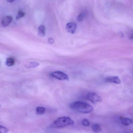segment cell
<instances>
[{
    "label": "cell",
    "mask_w": 133,
    "mask_h": 133,
    "mask_svg": "<svg viewBox=\"0 0 133 133\" xmlns=\"http://www.w3.org/2000/svg\"><path fill=\"white\" fill-rule=\"evenodd\" d=\"M7 1L8 2H10V3H12V2L15 1V0H7Z\"/></svg>",
    "instance_id": "d6986e66"
},
{
    "label": "cell",
    "mask_w": 133,
    "mask_h": 133,
    "mask_svg": "<svg viewBox=\"0 0 133 133\" xmlns=\"http://www.w3.org/2000/svg\"><path fill=\"white\" fill-rule=\"evenodd\" d=\"M51 76L54 78L61 81L68 80L69 78L68 76L64 72L61 71H55L51 73Z\"/></svg>",
    "instance_id": "3957f363"
},
{
    "label": "cell",
    "mask_w": 133,
    "mask_h": 133,
    "mask_svg": "<svg viewBox=\"0 0 133 133\" xmlns=\"http://www.w3.org/2000/svg\"><path fill=\"white\" fill-rule=\"evenodd\" d=\"M74 121L69 117H62L55 120L51 125L53 128L64 127L74 124Z\"/></svg>",
    "instance_id": "7a4b0ae2"
},
{
    "label": "cell",
    "mask_w": 133,
    "mask_h": 133,
    "mask_svg": "<svg viewBox=\"0 0 133 133\" xmlns=\"http://www.w3.org/2000/svg\"><path fill=\"white\" fill-rule=\"evenodd\" d=\"M9 130L6 128L0 125V133H8Z\"/></svg>",
    "instance_id": "e0dca14e"
},
{
    "label": "cell",
    "mask_w": 133,
    "mask_h": 133,
    "mask_svg": "<svg viewBox=\"0 0 133 133\" xmlns=\"http://www.w3.org/2000/svg\"><path fill=\"white\" fill-rule=\"evenodd\" d=\"M25 13L24 12L21 11H18V14L16 17V19L18 20L21 19V18H23L25 16Z\"/></svg>",
    "instance_id": "9a60e30c"
},
{
    "label": "cell",
    "mask_w": 133,
    "mask_h": 133,
    "mask_svg": "<svg viewBox=\"0 0 133 133\" xmlns=\"http://www.w3.org/2000/svg\"><path fill=\"white\" fill-rule=\"evenodd\" d=\"M40 65V63L37 62H30L25 65V67L27 68H36Z\"/></svg>",
    "instance_id": "30bf717a"
},
{
    "label": "cell",
    "mask_w": 133,
    "mask_h": 133,
    "mask_svg": "<svg viewBox=\"0 0 133 133\" xmlns=\"http://www.w3.org/2000/svg\"><path fill=\"white\" fill-rule=\"evenodd\" d=\"M81 123H82V124L85 127H89L90 124V121L87 119H83Z\"/></svg>",
    "instance_id": "2e32d148"
},
{
    "label": "cell",
    "mask_w": 133,
    "mask_h": 133,
    "mask_svg": "<svg viewBox=\"0 0 133 133\" xmlns=\"http://www.w3.org/2000/svg\"><path fill=\"white\" fill-rule=\"evenodd\" d=\"M93 131L95 133H99L101 131V128L100 126L98 124H94L92 127Z\"/></svg>",
    "instance_id": "4fadbf2b"
},
{
    "label": "cell",
    "mask_w": 133,
    "mask_h": 133,
    "mask_svg": "<svg viewBox=\"0 0 133 133\" xmlns=\"http://www.w3.org/2000/svg\"><path fill=\"white\" fill-rule=\"evenodd\" d=\"M105 81L107 82H112L116 84H120L121 81L119 77L117 76H110L105 79Z\"/></svg>",
    "instance_id": "8992f818"
},
{
    "label": "cell",
    "mask_w": 133,
    "mask_h": 133,
    "mask_svg": "<svg viewBox=\"0 0 133 133\" xmlns=\"http://www.w3.org/2000/svg\"><path fill=\"white\" fill-rule=\"evenodd\" d=\"M86 98L87 100L94 104L101 102L102 101L101 97L98 94L95 93L91 92L88 93L86 95Z\"/></svg>",
    "instance_id": "277c9868"
},
{
    "label": "cell",
    "mask_w": 133,
    "mask_h": 133,
    "mask_svg": "<svg viewBox=\"0 0 133 133\" xmlns=\"http://www.w3.org/2000/svg\"><path fill=\"white\" fill-rule=\"evenodd\" d=\"M1 105H0V107H1Z\"/></svg>",
    "instance_id": "ffe728a7"
},
{
    "label": "cell",
    "mask_w": 133,
    "mask_h": 133,
    "mask_svg": "<svg viewBox=\"0 0 133 133\" xmlns=\"http://www.w3.org/2000/svg\"><path fill=\"white\" fill-rule=\"evenodd\" d=\"M54 40L53 38H48V42L50 44H52L53 43H54Z\"/></svg>",
    "instance_id": "ac0fdd59"
},
{
    "label": "cell",
    "mask_w": 133,
    "mask_h": 133,
    "mask_svg": "<svg viewBox=\"0 0 133 133\" xmlns=\"http://www.w3.org/2000/svg\"><path fill=\"white\" fill-rule=\"evenodd\" d=\"M15 63V60L14 59L12 58H8L6 59V65L7 66H11L13 65Z\"/></svg>",
    "instance_id": "8fae6325"
},
{
    "label": "cell",
    "mask_w": 133,
    "mask_h": 133,
    "mask_svg": "<svg viewBox=\"0 0 133 133\" xmlns=\"http://www.w3.org/2000/svg\"><path fill=\"white\" fill-rule=\"evenodd\" d=\"M77 25L74 22H70L67 24L66 29L67 31L69 33L73 34L76 31Z\"/></svg>",
    "instance_id": "5b68a950"
},
{
    "label": "cell",
    "mask_w": 133,
    "mask_h": 133,
    "mask_svg": "<svg viewBox=\"0 0 133 133\" xmlns=\"http://www.w3.org/2000/svg\"><path fill=\"white\" fill-rule=\"evenodd\" d=\"M38 35L40 37H44L45 35V27L41 25L39 27L38 29Z\"/></svg>",
    "instance_id": "9c48e42d"
},
{
    "label": "cell",
    "mask_w": 133,
    "mask_h": 133,
    "mask_svg": "<svg viewBox=\"0 0 133 133\" xmlns=\"http://www.w3.org/2000/svg\"><path fill=\"white\" fill-rule=\"evenodd\" d=\"M13 20L12 17L10 16L5 17L2 21V24L3 26L7 27L9 26Z\"/></svg>",
    "instance_id": "ba28073f"
},
{
    "label": "cell",
    "mask_w": 133,
    "mask_h": 133,
    "mask_svg": "<svg viewBox=\"0 0 133 133\" xmlns=\"http://www.w3.org/2000/svg\"><path fill=\"white\" fill-rule=\"evenodd\" d=\"M70 107L72 110L82 113L87 114L93 111V107L90 105L85 102H75L71 103Z\"/></svg>",
    "instance_id": "6da1fadb"
},
{
    "label": "cell",
    "mask_w": 133,
    "mask_h": 133,
    "mask_svg": "<svg viewBox=\"0 0 133 133\" xmlns=\"http://www.w3.org/2000/svg\"><path fill=\"white\" fill-rule=\"evenodd\" d=\"M84 17H85V14H84V13H81L77 17V20L78 21L80 22V21H83V20Z\"/></svg>",
    "instance_id": "5bb4252c"
},
{
    "label": "cell",
    "mask_w": 133,
    "mask_h": 133,
    "mask_svg": "<svg viewBox=\"0 0 133 133\" xmlns=\"http://www.w3.org/2000/svg\"><path fill=\"white\" fill-rule=\"evenodd\" d=\"M45 108L43 107H38L36 109V113L38 115H42L45 112Z\"/></svg>",
    "instance_id": "7c38bea8"
},
{
    "label": "cell",
    "mask_w": 133,
    "mask_h": 133,
    "mask_svg": "<svg viewBox=\"0 0 133 133\" xmlns=\"http://www.w3.org/2000/svg\"><path fill=\"white\" fill-rule=\"evenodd\" d=\"M121 122L124 126H128L132 124V120L131 119L124 117H120Z\"/></svg>",
    "instance_id": "52a82bcc"
}]
</instances>
